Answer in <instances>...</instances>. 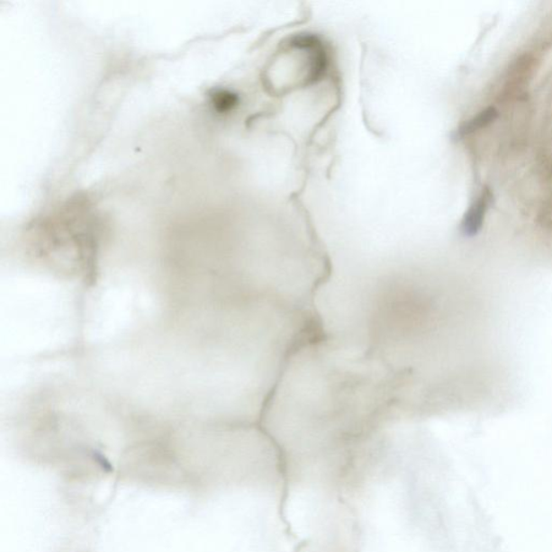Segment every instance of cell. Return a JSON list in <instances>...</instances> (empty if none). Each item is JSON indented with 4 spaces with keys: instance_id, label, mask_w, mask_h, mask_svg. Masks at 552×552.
<instances>
[{
    "instance_id": "obj_3",
    "label": "cell",
    "mask_w": 552,
    "mask_h": 552,
    "mask_svg": "<svg viewBox=\"0 0 552 552\" xmlns=\"http://www.w3.org/2000/svg\"><path fill=\"white\" fill-rule=\"evenodd\" d=\"M211 97L215 111L221 113L231 112L239 104V96L236 93L228 90H217Z\"/></svg>"
},
{
    "instance_id": "obj_1",
    "label": "cell",
    "mask_w": 552,
    "mask_h": 552,
    "mask_svg": "<svg viewBox=\"0 0 552 552\" xmlns=\"http://www.w3.org/2000/svg\"><path fill=\"white\" fill-rule=\"evenodd\" d=\"M493 195L489 188L481 191L478 198L469 206L461 222V232L464 237L474 238L484 227L486 213H488Z\"/></svg>"
},
{
    "instance_id": "obj_2",
    "label": "cell",
    "mask_w": 552,
    "mask_h": 552,
    "mask_svg": "<svg viewBox=\"0 0 552 552\" xmlns=\"http://www.w3.org/2000/svg\"><path fill=\"white\" fill-rule=\"evenodd\" d=\"M496 118L497 111L494 107L485 108L477 116L461 125L460 129L457 131V138L462 139L464 136L477 132L480 129L488 127Z\"/></svg>"
}]
</instances>
